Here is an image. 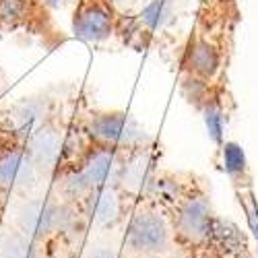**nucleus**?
<instances>
[{
  "label": "nucleus",
  "instance_id": "f257e3e1",
  "mask_svg": "<svg viewBox=\"0 0 258 258\" xmlns=\"http://www.w3.org/2000/svg\"><path fill=\"white\" fill-rule=\"evenodd\" d=\"M176 235L169 217L153 207H139L131 213L124 231V254L133 258L174 256Z\"/></svg>",
  "mask_w": 258,
  "mask_h": 258
},
{
  "label": "nucleus",
  "instance_id": "f03ea898",
  "mask_svg": "<svg viewBox=\"0 0 258 258\" xmlns=\"http://www.w3.org/2000/svg\"><path fill=\"white\" fill-rule=\"evenodd\" d=\"M171 229H174L176 242L201 248L205 246L215 233V213L209 199L199 192L184 195L174 203L169 215Z\"/></svg>",
  "mask_w": 258,
  "mask_h": 258
},
{
  "label": "nucleus",
  "instance_id": "7ed1b4c3",
  "mask_svg": "<svg viewBox=\"0 0 258 258\" xmlns=\"http://www.w3.org/2000/svg\"><path fill=\"white\" fill-rule=\"evenodd\" d=\"M87 135L99 145L122 153H133L149 143L145 128L128 114L103 112L95 114L87 124Z\"/></svg>",
  "mask_w": 258,
  "mask_h": 258
},
{
  "label": "nucleus",
  "instance_id": "20e7f679",
  "mask_svg": "<svg viewBox=\"0 0 258 258\" xmlns=\"http://www.w3.org/2000/svg\"><path fill=\"white\" fill-rule=\"evenodd\" d=\"M19 227L27 238H48V235L60 231L67 221L71 219L69 209L50 201V199H33L29 203H25L19 211Z\"/></svg>",
  "mask_w": 258,
  "mask_h": 258
},
{
  "label": "nucleus",
  "instance_id": "39448f33",
  "mask_svg": "<svg viewBox=\"0 0 258 258\" xmlns=\"http://www.w3.org/2000/svg\"><path fill=\"white\" fill-rule=\"evenodd\" d=\"M73 31L79 39L99 44L114 33V13L103 0H85L75 11Z\"/></svg>",
  "mask_w": 258,
  "mask_h": 258
},
{
  "label": "nucleus",
  "instance_id": "423d86ee",
  "mask_svg": "<svg viewBox=\"0 0 258 258\" xmlns=\"http://www.w3.org/2000/svg\"><path fill=\"white\" fill-rule=\"evenodd\" d=\"M124 165H126V153L97 145V149H91L89 155L85 157L81 171L93 188H105V186L118 188L122 184Z\"/></svg>",
  "mask_w": 258,
  "mask_h": 258
},
{
  "label": "nucleus",
  "instance_id": "0eeeda50",
  "mask_svg": "<svg viewBox=\"0 0 258 258\" xmlns=\"http://www.w3.org/2000/svg\"><path fill=\"white\" fill-rule=\"evenodd\" d=\"M25 151L39 171L56 169L64 153V135L54 122H41L27 137Z\"/></svg>",
  "mask_w": 258,
  "mask_h": 258
},
{
  "label": "nucleus",
  "instance_id": "6e6552de",
  "mask_svg": "<svg viewBox=\"0 0 258 258\" xmlns=\"http://www.w3.org/2000/svg\"><path fill=\"white\" fill-rule=\"evenodd\" d=\"M39 169L25 149H3L0 151V188L23 190L35 182Z\"/></svg>",
  "mask_w": 258,
  "mask_h": 258
},
{
  "label": "nucleus",
  "instance_id": "1a4fd4ad",
  "mask_svg": "<svg viewBox=\"0 0 258 258\" xmlns=\"http://www.w3.org/2000/svg\"><path fill=\"white\" fill-rule=\"evenodd\" d=\"M41 116H44V103L37 99H23L7 112V122L0 124V128H3V133L23 137L27 141V137L44 122Z\"/></svg>",
  "mask_w": 258,
  "mask_h": 258
},
{
  "label": "nucleus",
  "instance_id": "9d476101",
  "mask_svg": "<svg viewBox=\"0 0 258 258\" xmlns=\"http://www.w3.org/2000/svg\"><path fill=\"white\" fill-rule=\"evenodd\" d=\"M91 219L103 227H112L122 219V199L118 188H93L87 197Z\"/></svg>",
  "mask_w": 258,
  "mask_h": 258
},
{
  "label": "nucleus",
  "instance_id": "9b49d317",
  "mask_svg": "<svg viewBox=\"0 0 258 258\" xmlns=\"http://www.w3.org/2000/svg\"><path fill=\"white\" fill-rule=\"evenodd\" d=\"M186 67L190 75L201 77L205 81L213 79L221 67V56L213 44L207 39H195L186 52Z\"/></svg>",
  "mask_w": 258,
  "mask_h": 258
},
{
  "label": "nucleus",
  "instance_id": "f8f14e48",
  "mask_svg": "<svg viewBox=\"0 0 258 258\" xmlns=\"http://www.w3.org/2000/svg\"><path fill=\"white\" fill-rule=\"evenodd\" d=\"M176 17V9L171 0H151L143 11H141V23L151 29V31H159L165 29Z\"/></svg>",
  "mask_w": 258,
  "mask_h": 258
},
{
  "label": "nucleus",
  "instance_id": "ddd939ff",
  "mask_svg": "<svg viewBox=\"0 0 258 258\" xmlns=\"http://www.w3.org/2000/svg\"><path fill=\"white\" fill-rule=\"evenodd\" d=\"M31 15V0H0V25L15 29Z\"/></svg>",
  "mask_w": 258,
  "mask_h": 258
},
{
  "label": "nucleus",
  "instance_id": "4468645a",
  "mask_svg": "<svg viewBox=\"0 0 258 258\" xmlns=\"http://www.w3.org/2000/svg\"><path fill=\"white\" fill-rule=\"evenodd\" d=\"M203 114H205V124H207L209 135L213 137L215 143H219L221 137H223V126H225L221 105L215 103V101H207L203 105Z\"/></svg>",
  "mask_w": 258,
  "mask_h": 258
},
{
  "label": "nucleus",
  "instance_id": "2eb2a0df",
  "mask_svg": "<svg viewBox=\"0 0 258 258\" xmlns=\"http://www.w3.org/2000/svg\"><path fill=\"white\" fill-rule=\"evenodd\" d=\"M184 95L188 97L190 103H197V105H205L209 99H205V93H207V85H205V79L201 77H195L190 75L186 81H184Z\"/></svg>",
  "mask_w": 258,
  "mask_h": 258
},
{
  "label": "nucleus",
  "instance_id": "dca6fc26",
  "mask_svg": "<svg viewBox=\"0 0 258 258\" xmlns=\"http://www.w3.org/2000/svg\"><path fill=\"white\" fill-rule=\"evenodd\" d=\"M223 159H225V165L229 171H240L244 169V151L240 149V145H235V143H227L223 147Z\"/></svg>",
  "mask_w": 258,
  "mask_h": 258
},
{
  "label": "nucleus",
  "instance_id": "f3484780",
  "mask_svg": "<svg viewBox=\"0 0 258 258\" xmlns=\"http://www.w3.org/2000/svg\"><path fill=\"white\" fill-rule=\"evenodd\" d=\"M87 258H120V256H118V252H116L114 248H110V246H99V248L91 250V252L87 254Z\"/></svg>",
  "mask_w": 258,
  "mask_h": 258
},
{
  "label": "nucleus",
  "instance_id": "a211bd4d",
  "mask_svg": "<svg viewBox=\"0 0 258 258\" xmlns=\"http://www.w3.org/2000/svg\"><path fill=\"white\" fill-rule=\"evenodd\" d=\"M103 3L110 7H126V5H131L133 0H103Z\"/></svg>",
  "mask_w": 258,
  "mask_h": 258
},
{
  "label": "nucleus",
  "instance_id": "6ab92c4d",
  "mask_svg": "<svg viewBox=\"0 0 258 258\" xmlns=\"http://www.w3.org/2000/svg\"><path fill=\"white\" fill-rule=\"evenodd\" d=\"M60 3H62V0H41V5H44V7H50V9L60 7Z\"/></svg>",
  "mask_w": 258,
  "mask_h": 258
},
{
  "label": "nucleus",
  "instance_id": "aec40b11",
  "mask_svg": "<svg viewBox=\"0 0 258 258\" xmlns=\"http://www.w3.org/2000/svg\"><path fill=\"white\" fill-rule=\"evenodd\" d=\"M169 258H180V256H176V254H174V256H169Z\"/></svg>",
  "mask_w": 258,
  "mask_h": 258
},
{
  "label": "nucleus",
  "instance_id": "412c9836",
  "mask_svg": "<svg viewBox=\"0 0 258 258\" xmlns=\"http://www.w3.org/2000/svg\"><path fill=\"white\" fill-rule=\"evenodd\" d=\"M124 258H133V256H124Z\"/></svg>",
  "mask_w": 258,
  "mask_h": 258
},
{
  "label": "nucleus",
  "instance_id": "4be33fe9",
  "mask_svg": "<svg viewBox=\"0 0 258 258\" xmlns=\"http://www.w3.org/2000/svg\"><path fill=\"white\" fill-rule=\"evenodd\" d=\"M0 133H3V128H0Z\"/></svg>",
  "mask_w": 258,
  "mask_h": 258
}]
</instances>
